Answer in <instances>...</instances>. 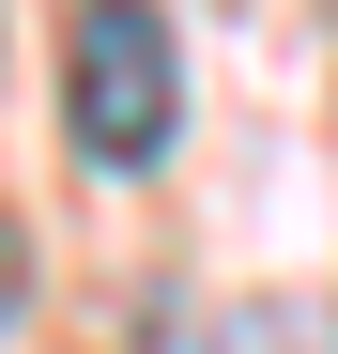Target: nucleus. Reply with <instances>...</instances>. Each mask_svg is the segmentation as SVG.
<instances>
[{
	"mask_svg": "<svg viewBox=\"0 0 338 354\" xmlns=\"http://www.w3.org/2000/svg\"><path fill=\"white\" fill-rule=\"evenodd\" d=\"M62 124L92 169H154L185 124V46H169L154 0H77L62 16Z\"/></svg>",
	"mask_w": 338,
	"mask_h": 354,
	"instance_id": "1",
	"label": "nucleus"
},
{
	"mask_svg": "<svg viewBox=\"0 0 338 354\" xmlns=\"http://www.w3.org/2000/svg\"><path fill=\"white\" fill-rule=\"evenodd\" d=\"M16 292H31V247H16V216H0V324H16Z\"/></svg>",
	"mask_w": 338,
	"mask_h": 354,
	"instance_id": "2",
	"label": "nucleus"
}]
</instances>
